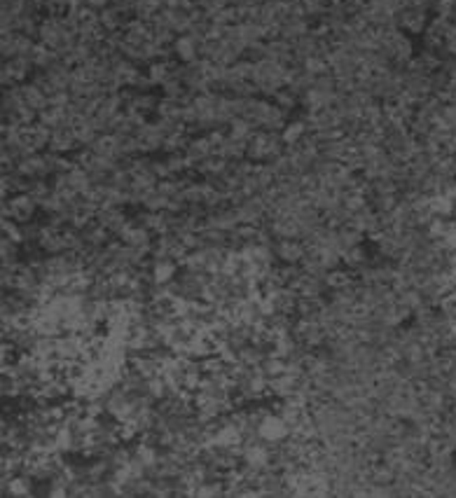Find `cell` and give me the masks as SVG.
Returning <instances> with one entry per match:
<instances>
[{
    "mask_svg": "<svg viewBox=\"0 0 456 498\" xmlns=\"http://www.w3.org/2000/svg\"><path fill=\"white\" fill-rule=\"evenodd\" d=\"M283 145L286 143H283V139H281L279 132H264V129H257L248 141L246 157L250 159V162H274V159L286 152Z\"/></svg>",
    "mask_w": 456,
    "mask_h": 498,
    "instance_id": "cell-1",
    "label": "cell"
},
{
    "mask_svg": "<svg viewBox=\"0 0 456 498\" xmlns=\"http://www.w3.org/2000/svg\"><path fill=\"white\" fill-rule=\"evenodd\" d=\"M286 73H288V68L283 64H279V61H271V59L255 61V73H253L255 89L260 91V94L274 96L279 89L286 87Z\"/></svg>",
    "mask_w": 456,
    "mask_h": 498,
    "instance_id": "cell-2",
    "label": "cell"
},
{
    "mask_svg": "<svg viewBox=\"0 0 456 498\" xmlns=\"http://www.w3.org/2000/svg\"><path fill=\"white\" fill-rule=\"evenodd\" d=\"M37 206H40V204H37L28 192H17L12 199H5L3 218H10L14 222H21V225H26V222L33 220Z\"/></svg>",
    "mask_w": 456,
    "mask_h": 498,
    "instance_id": "cell-3",
    "label": "cell"
},
{
    "mask_svg": "<svg viewBox=\"0 0 456 498\" xmlns=\"http://www.w3.org/2000/svg\"><path fill=\"white\" fill-rule=\"evenodd\" d=\"M257 433H260V438L269 444H279L291 438V426L286 424V419L281 415H267L260 424H257Z\"/></svg>",
    "mask_w": 456,
    "mask_h": 498,
    "instance_id": "cell-4",
    "label": "cell"
},
{
    "mask_svg": "<svg viewBox=\"0 0 456 498\" xmlns=\"http://www.w3.org/2000/svg\"><path fill=\"white\" fill-rule=\"evenodd\" d=\"M199 45H201V40L199 37H194L192 33H180L171 45L173 57L182 61V64H194V61L199 59Z\"/></svg>",
    "mask_w": 456,
    "mask_h": 498,
    "instance_id": "cell-5",
    "label": "cell"
},
{
    "mask_svg": "<svg viewBox=\"0 0 456 498\" xmlns=\"http://www.w3.org/2000/svg\"><path fill=\"white\" fill-rule=\"evenodd\" d=\"M30 68H35V66H33V61L26 59V57L7 59L5 61V68H3V84H5V87H10V84L24 82L30 75Z\"/></svg>",
    "mask_w": 456,
    "mask_h": 498,
    "instance_id": "cell-6",
    "label": "cell"
},
{
    "mask_svg": "<svg viewBox=\"0 0 456 498\" xmlns=\"http://www.w3.org/2000/svg\"><path fill=\"white\" fill-rule=\"evenodd\" d=\"M136 136H139V143H141V152H157V150H164V141H166V134L159 129V124H150L146 122L143 127L136 129Z\"/></svg>",
    "mask_w": 456,
    "mask_h": 498,
    "instance_id": "cell-7",
    "label": "cell"
},
{
    "mask_svg": "<svg viewBox=\"0 0 456 498\" xmlns=\"http://www.w3.org/2000/svg\"><path fill=\"white\" fill-rule=\"evenodd\" d=\"M274 253H276V257L283 265H300L304 255H307V248H304V243H300L298 239H276Z\"/></svg>",
    "mask_w": 456,
    "mask_h": 498,
    "instance_id": "cell-8",
    "label": "cell"
},
{
    "mask_svg": "<svg viewBox=\"0 0 456 498\" xmlns=\"http://www.w3.org/2000/svg\"><path fill=\"white\" fill-rule=\"evenodd\" d=\"M122 243L131 248H141V250H150L152 253V241H150V229L146 225H136V222L129 220V225L124 227V232L119 234Z\"/></svg>",
    "mask_w": 456,
    "mask_h": 498,
    "instance_id": "cell-9",
    "label": "cell"
},
{
    "mask_svg": "<svg viewBox=\"0 0 456 498\" xmlns=\"http://www.w3.org/2000/svg\"><path fill=\"white\" fill-rule=\"evenodd\" d=\"M78 143V136H75V129L71 124H64V127H57L52 129V139H49V150L57 152V155H66L71 152Z\"/></svg>",
    "mask_w": 456,
    "mask_h": 498,
    "instance_id": "cell-10",
    "label": "cell"
},
{
    "mask_svg": "<svg viewBox=\"0 0 456 498\" xmlns=\"http://www.w3.org/2000/svg\"><path fill=\"white\" fill-rule=\"evenodd\" d=\"M17 171L24 175V178L28 180H33V178H47L49 173V166H47V159H45V155H37V152H33V155H28L24 157L21 162L17 164Z\"/></svg>",
    "mask_w": 456,
    "mask_h": 498,
    "instance_id": "cell-11",
    "label": "cell"
},
{
    "mask_svg": "<svg viewBox=\"0 0 456 498\" xmlns=\"http://www.w3.org/2000/svg\"><path fill=\"white\" fill-rule=\"evenodd\" d=\"M19 87H21V98H24V103L28 105V108L40 112L49 105V94L40 87V84L24 82V84H19Z\"/></svg>",
    "mask_w": 456,
    "mask_h": 498,
    "instance_id": "cell-12",
    "label": "cell"
},
{
    "mask_svg": "<svg viewBox=\"0 0 456 498\" xmlns=\"http://www.w3.org/2000/svg\"><path fill=\"white\" fill-rule=\"evenodd\" d=\"M176 272H178V267H176V260H171V257H162V260H152V267H150V274H152V281L155 283H171L173 279H176Z\"/></svg>",
    "mask_w": 456,
    "mask_h": 498,
    "instance_id": "cell-13",
    "label": "cell"
},
{
    "mask_svg": "<svg viewBox=\"0 0 456 498\" xmlns=\"http://www.w3.org/2000/svg\"><path fill=\"white\" fill-rule=\"evenodd\" d=\"M91 150L96 152V155H101V157H115L119 159V143H117V136L115 134H101L98 139L89 145Z\"/></svg>",
    "mask_w": 456,
    "mask_h": 498,
    "instance_id": "cell-14",
    "label": "cell"
},
{
    "mask_svg": "<svg viewBox=\"0 0 456 498\" xmlns=\"http://www.w3.org/2000/svg\"><path fill=\"white\" fill-rule=\"evenodd\" d=\"M400 26L412 30V33H421L423 26H426V14H423L421 7H409V10L402 12Z\"/></svg>",
    "mask_w": 456,
    "mask_h": 498,
    "instance_id": "cell-15",
    "label": "cell"
},
{
    "mask_svg": "<svg viewBox=\"0 0 456 498\" xmlns=\"http://www.w3.org/2000/svg\"><path fill=\"white\" fill-rule=\"evenodd\" d=\"M307 129H309V124L304 120L288 122V124L283 127V132H281V139H283L286 145H298L304 136H307Z\"/></svg>",
    "mask_w": 456,
    "mask_h": 498,
    "instance_id": "cell-16",
    "label": "cell"
},
{
    "mask_svg": "<svg viewBox=\"0 0 456 498\" xmlns=\"http://www.w3.org/2000/svg\"><path fill=\"white\" fill-rule=\"evenodd\" d=\"M257 132V129L253 127V122L246 120V117H234L230 122V139H237V141H243V143H248L250 141V136H253Z\"/></svg>",
    "mask_w": 456,
    "mask_h": 498,
    "instance_id": "cell-17",
    "label": "cell"
},
{
    "mask_svg": "<svg viewBox=\"0 0 456 498\" xmlns=\"http://www.w3.org/2000/svg\"><path fill=\"white\" fill-rule=\"evenodd\" d=\"M148 78L152 80V84H164L166 80L173 78V64H169V61H152L148 68Z\"/></svg>",
    "mask_w": 456,
    "mask_h": 498,
    "instance_id": "cell-18",
    "label": "cell"
},
{
    "mask_svg": "<svg viewBox=\"0 0 456 498\" xmlns=\"http://www.w3.org/2000/svg\"><path fill=\"white\" fill-rule=\"evenodd\" d=\"M274 103H276L283 112H291L295 105H298V94H295L293 89L283 87V89H279L276 94H274Z\"/></svg>",
    "mask_w": 456,
    "mask_h": 498,
    "instance_id": "cell-19",
    "label": "cell"
},
{
    "mask_svg": "<svg viewBox=\"0 0 456 498\" xmlns=\"http://www.w3.org/2000/svg\"><path fill=\"white\" fill-rule=\"evenodd\" d=\"M134 456L141 458V461L146 463L148 468L159 461V451H157V447H155V444H148V442H141L139 447L134 449Z\"/></svg>",
    "mask_w": 456,
    "mask_h": 498,
    "instance_id": "cell-20",
    "label": "cell"
},
{
    "mask_svg": "<svg viewBox=\"0 0 456 498\" xmlns=\"http://www.w3.org/2000/svg\"><path fill=\"white\" fill-rule=\"evenodd\" d=\"M3 265H17V241L3 239Z\"/></svg>",
    "mask_w": 456,
    "mask_h": 498,
    "instance_id": "cell-21",
    "label": "cell"
},
{
    "mask_svg": "<svg viewBox=\"0 0 456 498\" xmlns=\"http://www.w3.org/2000/svg\"><path fill=\"white\" fill-rule=\"evenodd\" d=\"M110 0H87V7L89 10H105Z\"/></svg>",
    "mask_w": 456,
    "mask_h": 498,
    "instance_id": "cell-22",
    "label": "cell"
}]
</instances>
